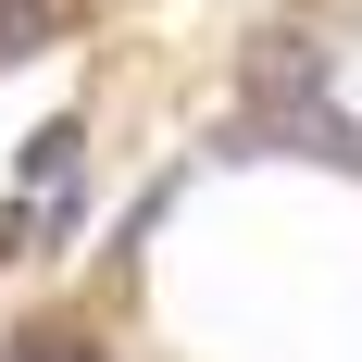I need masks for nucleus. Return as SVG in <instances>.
Masks as SVG:
<instances>
[{"label":"nucleus","instance_id":"f03ea898","mask_svg":"<svg viewBox=\"0 0 362 362\" xmlns=\"http://www.w3.org/2000/svg\"><path fill=\"white\" fill-rule=\"evenodd\" d=\"M75 150H88V125H37V150H25V175H37V187H63V175H75Z\"/></svg>","mask_w":362,"mask_h":362},{"label":"nucleus","instance_id":"7ed1b4c3","mask_svg":"<svg viewBox=\"0 0 362 362\" xmlns=\"http://www.w3.org/2000/svg\"><path fill=\"white\" fill-rule=\"evenodd\" d=\"M13 362H100V350H88V337H63V325H25V337H13Z\"/></svg>","mask_w":362,"mask_h":362},{"label":"nucleus","instance_id":"f257e3e1","mask_svg":"<svg viewBox=\"0 0 362 362\" xmlns=\"http://www.w3.org/2000/svg\"><path fill=\"white\" fill-rule=\"evenodd\" d=\"M50 25H63V0H0V63H25Z\"/></svg>","mask_w":362,"mask_h":362}]
</instances>
